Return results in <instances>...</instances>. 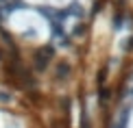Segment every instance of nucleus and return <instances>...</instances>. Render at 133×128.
Listing matches in <instances>:
<instances>
[{
    "mask_svg": "<svg viewBox=\"0 0 133 128\" xmlns=\"http://www.w3.org/2000/svg\"><path fill=\"white\" fill-rule=\"evenodd\" d=\"M131 128H133V119H131Z\"/></svg>",
    "mask_w": 133,
    "mask_h": 128,
    "instance_id": "f257e3e1",
    "label": "nucleus"
}]
</instances>
